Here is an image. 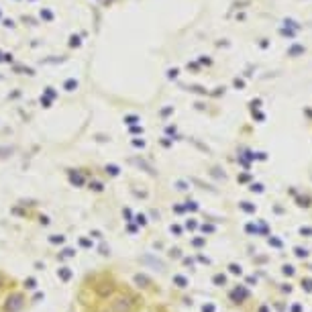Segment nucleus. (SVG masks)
Wrapping results in <instances>:
<instances>
[{
  "label": "nucleus",
  "instance_id": "nucleus-1",
  "mask_svg": "<svg viewBox=\"0 0 312 312\" xmlns=\"http://www.w3.org/2000/svg\"><path fill=\"white\" fill-rule=\"evenodd\" d=\"M23 298L21 296H12V298H8V304H6V310H19L21 306H23Z\"/></svg>",
  "mask_w": 312,
  "mask_h": 312
}]
</instances>
